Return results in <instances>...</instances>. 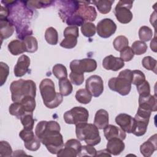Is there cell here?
<instances>
[{"mask_svg":"<svg viewBox=\"0 0 157 157\" xmlns=\"http://www.w3.org/2000/svg\"><path fill=\"white\" fill-rule=\"evenodd\" d=\"M45 39L50 45H55L58 41V34L53 27L48 28L45 32Z\"/></svg>","mask_w":157,"mask_h":157,"instance_id":"28","label":"cell"},{"mask_svg":"<svg viewBox=\"0 0 157 157\" xmlns=\"http://www.w3.org/2000/svg\"><path fill=\"white\" fill-rule=\"evenodd\" d=\"M39 90L43 102L47 108H56L63 102V96L55 91L54 82L51 79H43L39 85Z\"/></svg>","mask_w":157,"mask_h":157,"instance_id":"2","label":"cell"},{"mask_svg":"<svg viewBox=\"0 0 157 157\" xmlns=\"http://www.w3.org/2000/svg\"><path fill=\"white\" fill-rule=\"evenodd\" d=\"M65 22L69 26H82L85 23L84 19L80 15L74 14L69 18H67Z\"/></svg>","mask_w":157,"mask_h":157,"instance_id":"42","label":"cell"},{"mask_svg":"<svg viewBox=\"0 0 157 157\" xmlns=\"http://www.w3.org/2000/svg\"><path fill=\"white\" fill-rule=\"evenodd\" d=\"M116 30L117 25L110 18H104L99 21L97 24V33L102 38L110 37L115 33Z\"/></svg>","mask_w":157,"mask_h":157,"instance_id":"11","label":"cell"},{"mask_svg":"<svg viewBox=\"0 0 157 157\" xmlns=\"http://www.w3.org/2000/svg\"><path fill=\"white\" fill-rule=\"evenodd\" d=\"M142 64L144 68L147 70L151 71L154 73L156 74V60L150 56H145L142 61Z\"/></svg>","mask_w":157,"mask_h":157,"instance_id":"34","label":"cell"},{"mask_svg":"<svg viewBox=\"0 0 157 157\" xmlns=\"http://www.w3.org/2000/svg\"><path fill=\"white\" fill-rule=\"evenodd\" d=\"M96 150L93 145H82L79 152L78 153L77 156H96Z\"/></svg>","mask_w":157,"mask_h":157,"instance_id":"40","label":"cell"},{"mask_svg":"<svg viewBox=\"0 0 157 157\" xmlns=\"http://www.w3.org/2000/svg\"><path fill=\"white\" fill-rule=\"evenodd\" d=\"M9 112L10 115L16 117L18 119H20L23 115L26 113L22 104L18 102H15L10 104L9 108Z\"/></svg>","mask_w":157,"mask_h":157,"instance_id":"29","label":"cell"},{"mask_svg":"<svg viewBox=\"0 0 157 157\" xmlns=\"http://www.w3.org/2000/svg\"><path fill=\"white\" fill-rule=\"evenodd\" d=\"M40 139L36 136L32 140L28 142H25L24 145L25 148L32 151H37L40 147Z\"/></svg>","mask_w":157,"mask_h":157,"instance_id":"43","label":"cell"},{"mask_svg":"<svg viewBox=\"0 0 157 157\" xmlns=\"http://www.w3.org/2000/svg\"><path fill=\"white\" fill-rule=\"evenodd\" d=\"M8 50L13 55H18L22 54L25 52V47L24 43L20 40H13L8 44Z\"/></svg>","mask_w":157,"mask_h":157,"instance_id":"24","label":"cell"},{"mask_svg":"<svg viewBox=\"0 0 157 157\" xmlns=\"http://www.w3.org/2000/svg\"><path fill=\"white\" fill-rule=\"evenodd\" d=\"M132 83L135 85H138L143 83L145 80V76L143 72L140 70L132 71Z\"/></svg>","mask_w":157,"mask_h":157,"instance_id":"45","label":"cell"},{"mask_svg":"<svg viewBox=\"0 0 157 157\" xmlns=\"http://www.w3.org/2000/svg\"><path fill=\"white\" fill-rule=\"evenodd\" d=\"M112 155L109 152L107 149H104L101 150H99L96 152V156H109L110 157Z\"/></svg>","mask_w":157,"mask_h":157,"instance_id":"53","label":"cell"},{"mask_svg":"<svg viewBox=\"0 0 157 157\" xmlns=\"http://www.w3.org/2000/svg\"><path fill=\"white\" fill-rule=\"evenodd\" d=\"M25 45V52L29 53H34L38 49V42L36 37L28 36L21 40Z\"/></svg>","mask_w":157,"mask_h":157,"instance_id":"26","label":"cell"},{"mask_svg":"<svg viewBox=\"0 0 157 157\" xmlns=\"http://www.w3.org/2000/svg\"><path fill=\"white\" fill-rule=\"evenodd\" d=\"M129 41L128 38L124 36H118L114 39L113 45L114 48L118 51L121 52L124 48L128 46Z\"/></svg>","mask_w":157,"mask_h":157,"instance_id":"33","label":"cell"},{"mask_svg":"<svg viewBox=\"0 0 157 157\" xmlns=\"http://www.w3.org/2000/svg\"><path fill=\"white\" fill-rule=\"evenodd\" d=\"M88 117L89 112L88 110L80 106L74 107L66 111L63 115L64 120L67 124L75 125L87 123Z\"/></svg>","mask_w":157,"mask_h":157,"instance_id":"7","label":"cell"},{"mask_svg":"<svg viewBox=\"0 0 157 157\" xmlns=\"http://www.w3.org/2000/svg\"><path fill=\"white\" fill-rule=\"evenodd\" d=\"M30 63L31 60L29 56L26 55H21L18 58L17 64L14 66L13 72L15 76L17 77H21L25 75L28 71Z\"/></svg>","mask_w":157,"mask_h":157,"instance_id":"16","label":"cell"},{"mask_svg":"<svg viewBox=\"0 0 157 157\" xmlns=\"http://www.w3.org/2000/svg\"><path fill=\"white\" fill-rule=\"evenodd\" d=\"M133 1H119L116 5L113 13L117 20L122 24L129 23L132 19V13L130 9L132 7Z\"/></svg>","mask_w":157,"mask_h":157,"instance_id":"8","label":"cell"},{"mask_svg":"<svg viewBox=\"0 0 157 157\" xmlns=\"http://www.w3.org/2000/svg\"><path fill=\"white\" fill-rule=\"evenodd\" d=\"M10 14L9 9L5 6L4 7L2 5L1 7V12H0V20L7 19L8 16Z\"/></svg>","mask_w":157,"mask_h":157,"instance_id":"52","label":"cell"},{"mask_svg":"<svg viewBox=\"0 0 157 157\" xmlns=\"http://www.w3.org/2000/svg\"><path fill=\"white\" fill-rule=\"evenodd\" d=\"M52 72L53 75L59 80L64 78H67V69L66 66L62 64H55L53 67Z\"/></svg>","mask_w":157,"mask_h":157,"instance_id":"38","label":"cell"},{"mask_svg":"<svg viewBox=\"0 0 157 157\" xmlns=\"http://www.w3.org/2000/svg\"><path fill=\"white\" fill-rule=\"evenodd\" d=\"M157 150L156 134L151 136L147 141L141 144L140 147V151L145 157H148Z\"/></svg>","mask_w":157,"mask_h":157,"instance_id":"19","label":"cell"},{"mask_svg":"<svg viewBox=\"0 0 157 157\" xmlns=\"http://www.w3.org/2000/svg\"><path fill=\"white\" fill-rule=\"evenodd\" d=\"M63 35L64 37L67 36H72L78 38L79 36L78 28L75 26H69L64 30Z\"/></svg>","mask_w":157,"mask_h":157,"instance_id":"51","label":"cell"},{"mask_svg":"<svg viewBox=\"0 0 157 157\" xmlns=\"http://www.w3.org/2000/svg\"><path fill=\"white\" fill-rule=\"evenodd\" d=\"M114 1L110 0H98V1H93L90 2L94 4L98 11L102 14H106L110 12L112 9V5Z\"/></svg>","mask_w":157,"mask_h":157,"instance_id":"25","label":"cell"},{"mask_svg":"<svg viewBox=\"0 0 157 157\" xmlns=\"http://www.w3.org/2000/svg\"><path fill=\"white\" fill-rule=\"evenodd\" d=\"M26 2L28 4L27 6L33 8H42V7H45L47 6H49L53 2V1H26Z\"/></svg>","mask_w":157,"mask_h":157,"instance_id":"49","label":"cell"},{"mask_svg":"<svg viewBox=\"0 0 157 157\" xmlns=\"http://www.w3.org/2000/svg\"><path fill=\"white\" fill-rule=\"evenodd\" d=\"M77 44V37L72 36H67L60 42V46L65 48H73Z\"/></svg>","mask_w":157,"mask_h":157,"instance_id":"39","label":"cell"},{"mask_svg":"<svg viewBox=\"0 0 157 157\" xmlns=\"http://www.w3.org/2000/svg\"><path fill=\"white\" fill-rule=\"evenodd\" d=\"M12 149L7 141L1 140L0 142V156L1 157H9L12 155Z\"/></svg>","mask_w":157,"mask_h":157,"instance_id":"41","label":"cell"},{"mask_svg":"<svg viewBox=\"0 0 157 157\" xmlns=\"http://www.w3.org/2000/svg\"><path fill=\"white\" fill-rule=\"evenodd\" d=\"M156 36H155V37L152 39V40L151 41L150 43V48L151 49V50H153L154 52H156Z\"/></svg>","mask_w":157,"mask_h":157,"instance_id":"54","label":"cell"},{"mask_svg":"<svg viewBox=\"0 0 157 157\" xmlns=\"http://www.w3.org/2000/svg\"><path fill=\"white\" fill-rule=\"evenodd\" d=\"M20 102L26 113H33L36 108L35 98L32 96H26L23 98Z\"/></svg>","mask_w":157,"mask_h":157,"instance_id":"31","label":"cell"},{"mask_svg":"<svg viewBox=\"0 0 157 157\" xmlns=\"http://www.w3.org/2000/svg\"><path fill=\"white\" fill-rule=\"evenodd\" d=\"M75 99L80 104H87L92 99V96L86 89H79L75 93Z\"/></svg>","mask_w":157,"mask_h":157,"instance_id":"30","label":"cell"},{"mask_svg":"<svg viewBox=\"0 0 157 157\" xmlns=\"http://www.w3.org/2000/svg\"><path fill=\"white\" fill-rule=\"evenodd\" d=\"M59 93L64 96H67L71 94L73 87L70 80L67 78H64L59 80L58 82Z\"/></svg>","mask_w":157,"mask_h":157,"instance_id":"27","label":"cell"},{"mask_svg":"<svg viewBox=\"0 0 157 157\" xmlns=\"http://www.w3.org/2000/svg\"><path fill=\"white\" fill-rule=\"evenodd\" d=\"M120 58L123 61H130L134 56V53L132 50V48L128 46L126 48H124L123 50H122L120 52Z\"/></svg>","mask_w":157,"mask_h":157,"instance_id":"46","label":"cell"},{"mask_svg":"<svg viewBox=\"0 0 157 157\" xmlns=\"http://www.w3.org/2000/svg\"><path fill=\"white\" fill-rule=\"evenodd\" d=\"M63 4L59 10V15L63 21L69 17L75 14L78 6L79 2L76 1H61Z\"/></svg>","mask_w":157,"mask_h":157,"instance_id":"14","label":"cell"},{"mask_svg":"<svg viewBox=\"0 0 157 157\" xmlns=\"http://www.w3.org/2000/svg\"><path fill=\"white\" fill-rule=\"evenodd\" d=\"M147 45L145 42L141 40L134 41L131 46V48L134 53V55H141L144 54L147 50Z\"/></svg>","mask_w":157,"mask_h":157,"instance_id":"37","label":"cell"},{"mask_svg":"<svg viewBox=\"0 0 157 157\" xmlns=\"http://www.w3.org/2000/svg\"><path fill=\"white\" fill-rule=\"evenodd\" d=\"M139 37L141 41L148 42L153 37L152 29L147 26H142L139 30Z\"/></svg>","mask_w":157,"mask_h":157,"instance_id":"36","label":"cell"},{"mask_svg":"<svg viewBox=\"0 0 157 157\" xmlns=\"http://www.w3.org/2000/svg\"><path fill=\"white\" fill-rule=\"evenodd\" d=\"M85 89L92 96L99 97L104 91V83L102 78L98 75L89 77L86 80Z\"/></svg>","mask_w":157,"mask_h":157,"instance_id":"10","label":"cell"},{"mask_svg":"<svg viewBox=\"0 0 157 157\" xmlns=\"http://www.w3.org/2000/svg\"><path fill=\"white\" fill-rule=\"evenodd\" d=\"M139 107L150 112H156L157 110L156 96L150 94L145 96H139Z\"/></svg>","mask_w":157,"mask_h":157,"instance_id":"18","label":"cell"},{"mask_svg":"<svg viewBox=\"0 0 157 157\" xmlns=\"http://www.w3.org/2000/svg\"><path fill=\"white\" fill-rule=\"evenodd\" d=\"M9 74V66L4 63L0 62V82L1 86H2L6 82L7 78Z\"/></svg>","mask_w":157,"mask_h":157,"instance_id":"44","label":"cell"},{"mask_svg":"<svg viewBox=\"0 0 157 157\" xmlns=\"http://www.w3.org/2000/svg\"><path fill=\"white\" fill-rule=\"evenodd\" d=\"M109 113L104 109L98 110L94 116V124L99 129H104L109 124Z\"/></svg>","mask_w":157,"mask_h":157,"instance_id":"22","label":"cell"},{"mask_svg":"<svg viewBox=\"0 0 157 157\" xmlns=\"http://www.w3.org/2000/svg\"><path fill=\"white\" fill-rule=\"evenodd\" d=\"M139 96H145L150 94V86L149 82L145 80L143 83L136 86Z\"/></svg>","mask_w":157,"mask_h":157,"instance_id":"48","label":"cell"},{"mask_svg":"<svg viewBox=\"0 0 157 157\" xmlns=\"http://www.w3.org/2000/svg\"><path fill=\"white\" fill-rule=\"evenodd\" d=\"M69 67L71 72L84 74L94 71L97 68V63L91 58L74 59L70 63Z\"/></svg>","mask_w":157,"mask_h":157,"instance_id":"9","label":"cell"},{"mask_svg":"<svg viewBox=\"0 0 157 157\" xmlns=\"http://www.w3.org/2000/svg\"><path fill=\"white\" fill-rule=\"evenodd\" d=\"M99 129L91 123H83L75 125L77 138L81 141H85L87 145H96L101 142Z\"/></svg>","mask_w":157,"mask_h":157,"instance_id":"5","label":"cell"},{"mask_svg":"<svg viewBox=\"0 0 157 157\" xmlns=\"http://www.w3.org/2000/svg\"><path fill=\"white\" fill-rule=\"evenodd\" d=\"M20 121L26 130H33L34 124L33 113H26L20 118Z\"/></svg>","mask_w":157,"mask_h":157,"instance_id":"32","label":"cell"},{"mask_svg":"<svg viewBox=\"0 0 157 157\" xmlns=\"http://www.w3.org/2000/svg\"><path fill=\"white\" fill-rule=\"evenodd\" d=\"M151 112L141 108H138L137 113L134 117V126L132 134L137 137L144 136L147 129Z\"/></svg>","mask_w":157,"mask_h":157,"instance_id":"6","label":"cell"},{"mask_svg":"<svg viewBox=\"0 0 157 157\" xmlns=\"http://www.w3.org/2000/svg\"><path fill=\"white\" fill-rule=\"evenodd\" d=\"M115 122L125 132H132L134 126V119L131 115L124 113H120L116 117Z\"/></svg>","mask_w":157,"mask_h":157,"instance_id":"15","label":"cell"},{"mask_svg":"<svg viewBox=\"0 0 157 157\" xmlns=\"http://www.w3.org/2000/svg\"><path fill=\"white\" fill-rule=\"evenodd\" d=\"M12 101L20 102L26 96L35 98L36 95V85L31 80L20 79L13 81L10 85Z\"/></svg>","mask_w":157,"mask_h":157,"instance_id":"3","label":"cell"},{"mask_svg":"<svg viewBox=\"0 0 157 157\" xmlns=\"http://www.w3.org/2000/svg\"><path fill=\"white\" fill-rule=\"evenodd\" d=\"M104 134L107 140L113 138H118L124 140L126 137V132L123 129L113 124H108L104 129Z\"/></svg>","mask_w":157,"mask_h":157,"instance_id":"20","label":"cell"},{"mask_svg":"<svg viewBox=\"0 0 157 157\" xmlns=\"http://www.w3.org/2000/svg\"><path fill=\"white\" fill-rule=\"evenodd\" d=\"M106 147V149L111 155L117 156L124 150L125 145L123 140L118 138H113L108 140Z\"/></svg>","mask_w":157,"mask_h":157,"instance_id":"21","label":"cell"},{"mask_svg":"<svg viewBox=\"0 0 157 157\" xmlns=\"http://www.w3.org/2000/svg\"><path fill=\"white\" fill-rule=\"evenodd\" d=\"M80 29L82 34L86 37H91L94 36L96 31L94 24L91 22H85L81 26Z\"/></svg>","mask_w":157,"mask_h":157,"instance_id":"35","label":"cell"},{"mask_svg":"<svg viewBox=\"0 0 157 157\" xmlns=\"http://www.w3.org/2000/svg\"><path fill=\"white\" fill-rule=\"evenodd\" d=\"M20 137L25 142H28L32 140L36 136L34 135L33 130H26L23 129L19 133Z\"/></svg>","mask_w":157,"mask_h":157,"instance_id":"50","label":"cell"},{"mask_svg":"<svg viewBox=\"0 0 157 157\" xmlns=\"http://www.w3.org/2000/svg\"><path fill=\"white\" fill-rule=\"evenodd\" d=\"M124 66V61L119 57L112 55L105 56L102 61V66L106 70L117 71Z\"/></svg>","mask_w":157,"mask_h":157,"instance_id":"17","label":"cell"},{"mask_svg":"<svg viewBox=\"0 0 157 157\" xmlns=\"http://www.w3.org/2000/svg\"><path fill=\"white\" fill-rule=\"evenodd\" d=\"M79 6L75 14L81 16L86 22L93 21L97 17V12L94 7L88 6L90 1H78Z\"/></svg>","mask_w":157,"mask_h":157,"instance_id":"12","label":"cell"},{"mask_svg":"<svg viewBox=\"0 0 157 157\" xmlns=\"http://www.w3.org/2000/svg\"><path fill=\"white\" fill-rule=\"evenodd\" d=\"M60 125L56 121H40L35 128V134L52 154H57L64 147Z\"/></svg>","mask_w":157,"mask_h":157,"instance_id":"1","label":"cell"},{"mask_svg":"<svg viewBox=\"0 0 157 157\" xmlns=\"http://www.w3.org/2000/svg\"><path fill=\"white\" fill-rule=\"evenodd\" d=\"M132 71L124 69L121 71L118 77L111 78L108 82L109 88L121 96L128 95L131 90Z\"/></svg>","mask_w":157,"mask_h":157,"instance_id":"4","label":"cell"},{"mask_svg":"<svg viewBox=\"0 0 157 157\" xmlns=\"http://www.w3.org/2000/svg\"><path fill=\"white\" fill-rule=\"evenodd\" d=\"M14 25L9 19L0 20V34L1 39H6L10 37L13 33L15 28Z\"/></svg>","mask_w":157,"mask_h":157,"instance_id":"23","label":"cell"},{"mask_svg":"<svg viewBox=\"0 0 157 157\" xmlns=\"http://www.w3.org/2000/svg\"><path fill=\"white\" fill-rule=\"evenodd\" d=\"M82 147L78 139H71L66 141L64 144V148L61 149L56 154L57 156L76 157Z\"/></svg>","mask_w":157,"mask_h":157,"instance_id":"13","label":"cell"},{"mask_svg":"<svg viewBox=\"0 0 157 157\" xmlns=\"http://www.w3.org/2000/svg\"><path fill=\"white\" fill-rule=\"evenodd\" d=\"M71 82L75 85H81L84 81V74L71 72L69 74Z\"/></svg>","mask_w":157,"mask_h":157,"instance_id":"47","label":"cell"}]
</instances>
